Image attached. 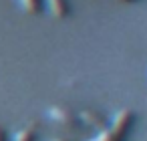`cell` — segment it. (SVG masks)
I'll use <instances>...</instances> for the list:
<instances>
[{
    "label": "cell",
    "mask_w": 147,
    "mask_h": 141,
    "mask_svg": "<svg viewBox=\"0 0 147 141\" xmlns=\"http://www.w3.org/2000/svg\"><path fill=\"white\" fill-rule=\"evenodd\" d=\"M0 141H6V133H4L2 127H0Z\"/></svg>",
    "instance_id": "7"
},
{
    "label": "cell",
    "mask_w": 147,
    "mask_h": 141,
    "mask_svg": "<svg viewBox=\"0 0 147 141\" xmlns=\"http://www.w3.org/2000/svg\"><path fill=\"white\" fill-rule=\"evenodd\" d=\"M49 117L53 119V121H57V123H61L63 127H71V129H81L83 127V123H81V119H79V113H75V111H71V109H67V107H49Z\"/></svg>",
    "instance_id": "2"
},
{
    "label": "cell",
    "mask_w": 147,
    "mask_h": 141,
    "mask_svg": "<svg viewBox=\"0 0 147 141\" xmlns=\"http://www.w3.org/2000/svg\"><path fill=\"white\" fill-rule=\"evenodd\" d=\"M79 119H81L83 127L87 125V127H91V129H95V131H103V129L109 127L105 115L99 113V111H95V109H85V111H81V113H79Z\"/></svg>",
    "instance_id": "3"
},
{
    "label": "cell",
    "mask_w": 147,
    "mask_h": 141,
    "mask_svg": "<svg viewBox=\"0 0 147 141\" xmlns=\"http://www.w3.org/2000/svg\"><path fill=\"white\" fill-rule=\"evenodd\" d=\"M53 141H65V139H53Z\"/></svg>",
    "instance_id": "9"
},
{
    "label": "cell",
    "mask_w": 147,
    "mask_h": 141,
    "mask_svg": "<svg viewBox=\"0 0 147 141\" xmlns=\"http://www.w3.org/2000/svg\"><path fill=\"white\" fill-rule=\"evenodd\" d=\"M121 2H135V0H121Z\"/></svg>",
    "instance_id": "8"
},
{
    "label": "cell",
    "mask_w": 147,
    "mask_h": 141,
    "mask_svg": "<svg viewBox=\"0 0 147 141\" xmlns=\"http://www.w3.org/2000/svg\"><path fill=\"white\" fill-rule=\"evenodd\" d=\"M135 121H137V117H135V113H133L131 109H121V111L115 113V117L111 119L109 131H111L113 135L121 137V139H127V135L131 133Z\"/></svg>",
    "instance_id": "1"
},
{
    "label": "cell",
    "mask_w": 147,
    "mask_h": 141,
    "mask_svg": "<svg viewBox=\"0 0 147 141\" xmlns=\"http://www.w3.org/2000/svg\"><path fill=\"white\" fill-rule=\"evenodd\" d=\"M47 8L55 18H67L73 12L69 0H47Z\"/></svg>",
    "instance_id": "4"
},
{
    "label": "cell",
    "mask_w": 147,
    "mask_h": 141,
    "mask_svg": "<svg viewBox=\"0 0 147 141\" xmlns=\"http://www.w3.org/2000/svg\"><path fill=\"white\" fill-rule=\"evenodd\" d=\"M14 141H38V127L34 123L18 129L14 133Z\"/></svg>",
    "instance_id": "5"
},
{
    "label": "cell",
    "mask_w": 147,
    "mask_h": 141,
    "mask_svg": "<svg viewBox=\"0 0 147 141\" xmlns=\"http://www.w3.org/2000/svg\"><path fill=\"white\" fill-rule=\"evenodd\" d=\"M20 6L28 14H38L40 8H42V0H20Z\"/></svg>",
    "instance_id": "6"
}]
</instances>
